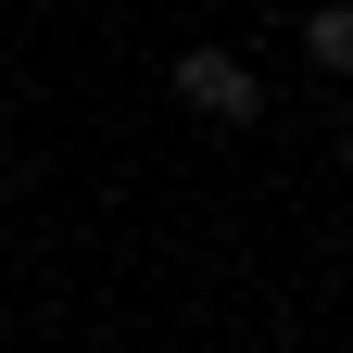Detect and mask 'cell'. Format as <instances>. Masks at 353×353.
Returning <instances> with one entry per match:
<instances>
[{
    "mask_svg": "<svg viewBox=\"0 0 353 353\" xmlns=\"http://www.w3.org/2000/svg\"><path fill=\"white\" fill-rule=\"evenodd\" d=\"M164 88H176V114H202V126H252V114H265V76H252L240 51H176Z\"/></svg>",
    "mask_w": 353,
    "mask_h": 353,
    "instance_id": "1",
    "label": "cell"
},
{
    "mask_svg": "<svg viewBox=\"0 0 353 353\" xmlns=\"http://www.w3.org/2000/svg\"><path fill=\"white\" fill-rule=\"evenodd\" d=\"M303 63H316V76H353V0H316V13H303Z\"/></svg>",
    "mask_w": 353,
    "mask_h": 353,
    "instance_id": "2",
    "label": "cell"
},
{
    "mask_svg": "<svg viewBox=\"0 0 353 353\" xmlns=\"http://www.w3.org/2000/svg\"><path fill=\"white\" fill-rule=\"evenodd\" d=\"M341 164H353V114H341Z\"/></svg>",
    "mask_w": 353,
    "mask_h": 353,
    "instance_id": "3",
    "label": "cell"
},
{
    "mask_svg": "<svg viewBox=\"0 0 353 353\" xmlns=\"http://www.w3.org/2000/svg\"><path fill=\"white\" fill-rule=\"evenodd\" d=\"M0 152H13V114H0Z\"/></svg>",
    "mask_w": 353,
    "mask_h": 353,
    "instance_id": "4",
    "label": "cell"
}]
</instances>
